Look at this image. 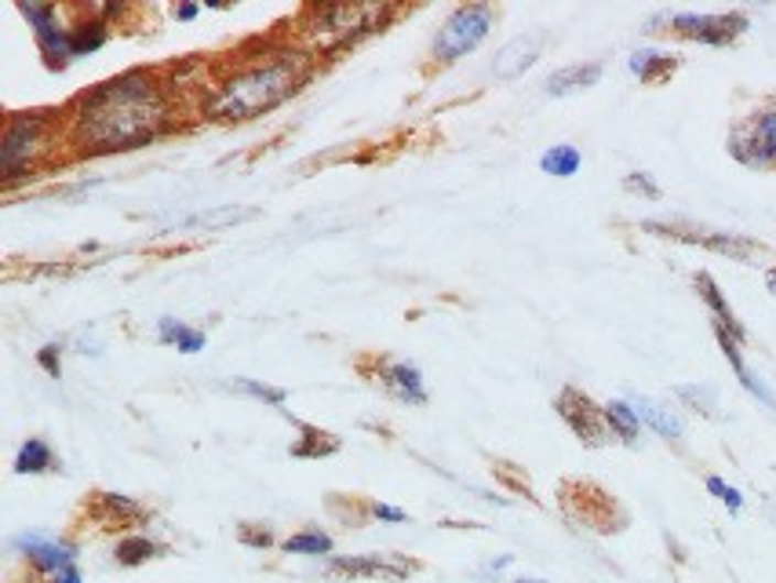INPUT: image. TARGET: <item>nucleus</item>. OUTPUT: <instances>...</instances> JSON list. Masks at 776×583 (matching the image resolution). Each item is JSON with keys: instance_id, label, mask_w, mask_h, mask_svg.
<instances>
[{"instance_id": "obj_1", "label": "nucleus", "mask_w": 776, "mask_h": 583, "mask_svg": "<svg viewBox=\"0 0 776 583\" xmlns=\"http://www.w3.org/2000/svg\"><path fill=\"white\" fill-rule=\"evenodd\" d=\"M66 142L77 158L142 150L175 128L172 85L153 69H125L66 106Z\"/></svg>"}, {"instance_id": "obj_2", "label": "nucleus", "mask_w": 776, "mask_h": 583, "mask_svg": "<svg viewBox=\"0 0 776 583\" xmlns=\"http://www.w3.org/2000/svg\"><path fill=\"white\" fill-rule=\"evenodd\" d=\"M314 63L317 58L303 52L300 44H284L259 58H245L234 74H226L216 85L205 114L212 121L226 125L256 121V117L289 102L292 95H300L310 74H314Z\"/></svg>"}, {"instance_id": "obj_3", "label": "nucleus", "mask_w": 776, "mask_h": 583, "mask_svg": "<svg viewBox=\"0 0 776 583\" xmlns=\"http://www.w3.org/2000/svg\"><path fill=\"white\" fill-rule=\"evenodd\" d=\"M390 19H394L390 4H310L295 30H300L303 52L317 58L373 37Z\"/></svg>"}, {"instance_id": "obj_4", "label": "nucleus", "mask_w": 776, "mask_h": 583, "mask_svg": "<svg viewBox=\"0 0 776 583\" xmlns=\"http://www.w3.org/2000/svg\"><path fill=\"white\" fill-rule=\"evenodd\" d=\"M63 128H66V117L52 110L8 117L4 139H0V180H4V190H15L19 183L33 180L41 161L55 150Z\"/></svg>"}, {"instance_id": "obj_5", "label": "nucleus", "mask_w": 776, "mask_h": 583, "mask_svg": "<svg viewBox=\"0 0 776 583\" xmlns=\"http://www.w3.org/2000/svg\"><path fill=\"white\" fill-rule=\"evenodd\" d=\"M744 11H660L646 22V33H675L678 41L730 47L747 33Z\"/></svg>"}, {"instance_id": "obj_6", "label": "nucleus", "mask_w": 776, "mask_h": 583, "mask_svg": "<svg viewBox=\"0 0 776 583\" xmlns=\"http://www.w3.org/2000/svg\"><path fill=\"white\" fill-rule=\"evenodd\" d=\"M496 26V8L493 4H460L456 11H449V19L441 22L438 37L431 44L434 63L452 66L460 63L463 55H471L477 44H482Z\"/></svg>"}, {"instance_id": "obj_7", "label": "nucleus", "mask_w": 776, "mask_h": 583, "mask_svg": "<svg viewBox=\"0 0 776 583\" xmlns=\"http://www.w3.org/2000/svg\"><path fill=\"white\" fill-rule=\"evenodd\" d=\"M730 158L751 172H773L776 169V102L758 106L755 114L740 117L730 128Z\"/></svg>"}, {"instance_id": "obj_8", "label": "nucleus", "mask_w": 776, "mask_h": 583, "mask_svg": "<svg viewBox=\"0 0 776 583\" xmlns=\"http://www.w3.org/2000/svg\"><path fill=\"white\" fill-rule=\"evenodd\" d=\"M642 230L656 234V237H671V241H682V245H700L708 252H719V256H730L736 263H751V259L766 256V245H758L755 237H744V234H725V230H703V226H692V223H667V219H646Z\"/></svg>"}, {"instance_id": "obj_9", "label": "nucleus", "mask_w": 776, "mask_h": 583, "mask_svg": "<svg viewBox=\"0 0 776 583\" xmlns=\"http://www.w3.org/2000/svg\"><path fill=\"white\" fill-rule=\"evenodd\" d=\"M554 412L565 420L569 431L576 434L588 449H602L613 442V431H608V423H605V409L588 395V390L561 387L554 398Z\"/></svg>"}, {"instance_id": "obj_10", "label": "nucleus", "mask_w": 776, "mask_h": 583, "mask_svg": "<svg viewBox=\"0 0 776 583\" xmlns=\"http://www.w3.org/2000/svg\"><path fill=\"white\" fill-rule=\"evenodd\" d=\"M19 15L30 22L44 66L63 74V69L74 63V52H69V26H63V11L55 4H19Z\"/></svg>"}, {"instance_id": "obj_11", "label": "nucleus", "mask_w": 776, "mask_h": 583, "mask_svg": "<svg viewBox=\"0 0 776 583\" xmlns=\"http://www.w3.org/2000/svg\"><path fill=\"white\" fill-rule=\"evenodd\" d=\"M328 573L346 580H409L420 565L405 554H332Z\"/></svg>"}, {"instance_id": "obj_12", "label": "nucleus", "mask_w": 776, "mask_h": 583, "mask_svg": "<svg viewBox=\"0 0 776 583\" xmlns=\"http://www.w3.org/2000/svg\"><path fill=\"white\" fill-rule=\"evenodd\" d=\"M11 547L33 565V573H41L47 580L69 565H77V543L47 537V532H22V537L11 540Z\"/></svg>"}, {"instance_id": "obj_13", "label": "nucleus", "mask_w": 776, "mask_h": 583, "mask_svg": "<svg viewBox=\"0 0 776 583\" xmlns=\"http://www.w3.org/2000/svg\"><path fill=\"white\" fill-rule=\"evenodd\" d=\"M379 384L384 390L401 404H427V384H423V373L416 368L412 361H390L384 358L379 361Z\"/></svg>"}, {"instance_id": "obj_14", "label": "nucleus", "mask_w": 776, "mask_h": 583, "mask_svg": "<svg viewBox=\"0 0 776 583\" xmlns=\"http://www.w3.org/2000/svg\"><path fill=\"white\" fill-rule=\"evenodd\" d=\"M692 289H697V292H700V300L708 303V311H711V328H725V332H730V336H736L740 343L747 339V328L740 325L736 311L730 306V300H725V292L719 289V281H714L708 270H700L697 278H692Z\"/></svg>"}, {"instance_id": "obj_15", "label": "nucleus", "mask_w": 776, "mask_h": 583, "mask_svg": "<svg viewBox=\"0 0 776 583\" xmlns=\"http://www.w3.org/2000/svg\"><path fill=\"white\" fill-rule=\"evenodd\" d=\"M714 339H719V347H722V354H725V361H730V368L736 373L740 387H744L751 398H758L762 404H766V409H776V395H773L766 384H762L755 373H751L747 361H744V343H740L736 336H730L725 328H714Z\"/></svg>"}, {"instance_id": "obj_16", "label": "nucleus", "mask_w": 776, "mask_h": 583, "mask_svg": "<svg viewBox=\"0 0 776 583\" xmlns=\"http://www.w3.org/2000/svg\"><path fill=\"white\" fill-rule=\"evenodd\" d=\"M540 47H543V37L540 33H529V37H515L510 44H504L493 58V74L499 80H515L521 77L525 69L536 66V58H540Z\"/></svg>"}, {"instance_id": "obj_17", "label": "nucleus", "mask_w": 776, "mask_h": 583, "mask_svg": "<svg viewBox=\"0 0 776 583\" xmlns=\"http://www.w3.org/2000/svg\"><path fill=\"white\" fill-rule=\"evenodd\" d=\"M605 66L602 63H572V66H561L554 69L551 77L543 80V91L551 95V99H569V95H580L594 88L602 80Z\"/></svg>"}, {"instance_id": "obj_18", "label": "nucleus", "mask_w": 776, "mask_h": 583, "mask_svg": "<svg viewBox=\"0 0 776 583\" xmlns=\"http://www.w3.org/2000/svg\"><path fill=\"white\" fill-rule=\"evenodd\" d=\"M678 66H682V55L660 52V47H638V52L627 55V69L642 85H664V80L675 77Z\"/></svg>"}, {"instance_id": "obj_19", "label": "nucleus", "mask_w": 776, "mask_h": 583, "mask_svg": "<svg viewBox=\"0 0 776 583\" xmlns=\"http://www.w3.org/2000/svg\"><path fill=\"white\" fill-rule=\"evenodd\" d=\"M627 401L635 404V412H638L642 427H649L653 434L667 438V442H682V420H678V415H675L671 409H664L660 401L642 398V395H630Z\"/></svg>"}, {"instance_id": "obj_20", "label": "nucleus", "mask_w": 776, "mask_h": 583, "mask_svg": "<svg viewBox=\"0 0 776 583\" xmlns=\"http://www.w3.org/2000/svg\"><path fill=\"white\" fill-rule=\"evenodd\" d=\"M106 44H110V22H103L99 15H91V11L69 26V52H74V58L103 52Z\"/></svg>"}, {"instance_id": "obj_21", "label": "nucleus", "mask_w": 776, "mask_h": 583, "mask_svg": "<svg viewBox=\"0 0 776 583\" xmlns=\"http://www.w3.org/2000/svg\"><path fill=\"white\" fill-rule=\"evenodd\" d=\"M58 456L44 438H26L15 452V474H55Z\"/></svg>"}, {"instance_id": "obj_22", "label": "nucleus", "mask_w": 776, "mask_h": 583, "mask_svg": "<svg viewBox=\"0 0 776 583\" xmlns=\"http://www.w3.org/2000/svg\"><path fill=\"white\" fill-rule=\"evenodd\" d=\"M602 409H605V423H608V431H613V438L635 445L642 434V420H638L635 404H630L627 398H613V401H605Z\"/></svg>"}, {"instance_id": "obj_23", "label": "nucleus", "mask_w": 776, "mask_h": 583, "mask_svg": "<svg viewBox=\"0 0 776 583\" xmlns=\"http://www.w3.org/2000/svg\"><path fill=\"white\" fill-rule=\"evenodd\" d=\"M248 219H256V208L223 205V208H212V212H194V216L179 219L175 226H186V230H219V226H234V223H248Z\"/></svg>"}, {"instance_id": "obj_24", "label": "nucleus", "mask_w": 776, "mask_h": 583, "mask_svg": "<svg viewBox=\"0 0 776 583\" xmlns=\"http://www.w3.org/2000/svg\"><path fill=\"white\" fill-rule=\"evenodd\" d=\"M158 554H161V547L153 543L147 532H131V537H121V540H117V547H114L117 565H125V569L147 565V562H153Z\"/></svg>"}, {"instance_id": "obj_25", "label": "nucleus", "mask_w": 776, "mask_h": 583, "mask_svg": "<svg viewBox=\"0 0 776 583\" xmlns=\"http://www.w3.org/2000/svg\"><path fill=\"white\" fill-rule=\"evenodd\" d=\"M580 169H583V153L572 147V142H558V147L543 150V158H540V172L554 175V180H572Z\"/></svg>"}, {"instance_id": "obj_26", "label": "nucleus", "mask_w": 776, "mask_h": 583, "mask_svg": "<svg viewBox=\"0 0 776 583\" xmlns=\"http://www.w3.org/2000/svg\"><path fill=\"white\" fill-rule=\"evenodd\" d=\"M281 551L284 554H303V558H332L336 543L325 529H300L292 532L289 540H281Z\"/></svg>"}, {"instance_id": "obj_27", "label": "nucleus", "mask_w": 776, "mask_h": 583, "mask_svg": "<svg viewBox=\"0 0 776 583\" xmlns=\"http://www.w3.org/2000/svg\"><path fill=\"white\" fill-rule=\"evenodd\" d=\"M300 431H303V438H300V442H292V456L321 460V456H332V452L340 449V438L336 434H325V431H317V427H306V423H300Z\"/></svg>"}, {"instance_id": "obj_28", "label": "nucleus", "mask_w": 776, "mask_h": 583, "mask_svg": "<svg viewBox=\"0 0 776 583\" xmlns=\"http://www.w3.org/2000/svg\"><path fill=\"white\" fill-rule=\"evenodd\" d=\"M230 390H237V395H245V398L267 401L273 409H281V404L289 401V390L284 387H270V384H259V379H245V376L230 379Z\"/></svg>"}, {"instance_id": "obj_29", "label": "nucleus", "mask_w": 776, "mask_h": 583, "mask_svg": "<svg viewBox=\"0 0 776 583\" xmlns=\"http://www.w3.org/2000/svg\"><path fill=\"white\" fill-rule=\"evenodd\" d=\"M99 507L110 515L117 526L121 521H136V518H147V510H142V504H136V499H128L121 493H99Z\"/></svg>"}, {"instance_id": "obj_30", "label": "nucleus", "mask_w": 776, "mask_h": 583, "mask_svg": "<svg viewBox=\"0 0 776 583\" xmlns=\"http://www.w3.org/2000/svg\"><path fill=\"white\" fill-rule=\"evenodd\" d=\"M675 395L689 401L692 409L703 415H711L714 409H719V395H714V387H708V384H682V387H675Z\"/></svg>"}, {"instance_id": "obj_31", "label": "nucleus", "mask_w": 776, "mask_h": 583, "mask_svg": "<svg viewBox=\"0 0 776 583\" xmlns=\"http://www.w3.org/2000/svg\"><path fill=\"white\" fill-rule=\"evenodd\" d=\"M703 485H708V493L719 499V504L730 510V515H740V510H744V493H740L736 485H730L725 478H719V474H708V482H703Z\"/></svg>"}, {"instance_id": "obj_32", "label": "nucleus", "mask_w": 776, "mask_h": 583, "mask_svg": "<svg viewBox=\"0 0 776 583\" xmlns=\"http://www.w3.org/2000/svg\"><path fill=\"white\" fill-rule=\"evenodd\" d=\"M237 540L245 547H252V551H270L278 537H273L270 526H256V521H245V526H237Z\"/></svg>"}, {"instance_id": "obj_33", "label": "nucleus", "mask_w": 776, "mask_h": 583, "mask_svg": "<svg viewBox=\"0 0 776 583\" xmlns=\"http://www.w3.org/2000/svg\"><path fill=\"white\" fill-rule=\"evenodd\" d=\"M624 190H627V194H635V197L660 201V186H656V180H653L649 172H630V175H624Z\"/></svg>"}, {"instance_id": "obj_34", "label": "nucleus", "mask_w": 776, "mask_h": 583, "mask_svg": "<svg viewBox=\"0 0 776 583\" xmlns=\"http://www.w3.org/2000/svg\"><path fill=\"white\" fill-rule=\"evenodd\" d=\"M37 365H41L52 379L63 376V343H47V347H41V350H37Z\"/></svg>"}, {"instance_id": "obj_35", "label": "nucleus", "mask_w": 776, "mask_h": 583, "mask_svg": "<svg viewBox=\"0 0 776 583\" xmlns=\"http://www.w3.org/2000/svg\"><path fill=\"white\" fill-rule=\"evenodd\" d=\"M205 347H208V336L201 328H190V325L179 332V339H175V350L179 354H201Z\"/></svg>"}, {"instance_id": "obj_36", "label": "nucleus", "mask_w": 776, "mask_h": 583, "mask_svg": "<svg viewBox=\"0 0 776 583\" xmlns=\"http://www.w3.org/2000/svg\"><path fill=\"white\" fill-rule=\"evenodd\" d=\"M368 515H373L376 521H387V526H401V521L409 518L401 507H394V504H379V499H376V504H368Z\"/></svg>"}, {"instance_id": "obj_37", "label": "nucleus", "mask_w": 776, "mask_h": 583, "mask_svg": "<svg viewBox=\"0 0 776 583\" xmlns=\"http://www.w3.org/2000/svg\"><path fill=\"white\" fill-rule=\"evenodd\" d=\"M183 328H186L183 321L161 317V321H158V343H164V347H175V339H179V332H183Z\"/></svg>"}, {"instance_id": "obj_38", "label": "nucleus", "mask_w": 776, "mask_h": 583, "mask_svg": "<svg viewBox=\"0 0 776 583\" xmlns=\"http://www.w3.org/2000/svg\"><path fill=\"white\" fill-rule=\"evenodd\" d=\"M510 565H515V554H499V558H493V562H485L482 569H477V580H496Z\"/></svg>"}, {"instance_id": "obj_39", "label": "nucleus", "mask_w": 776, "mask_h": 583, "mask_svg": "<svg viewBox=\"0 0 776 583\" xmlns=\"http://www.w3.org/2000/svg\"><path fill=\"white\" fill-rule=\"evenodd\" d=\"M172 15H175L179 22H194V19L201 15V4H175Z\"/></svg>"}, {"instance_id": "obj_40", "label": "nucleus", "mask_w": 776, "mask_h": 583, "mask_svg": "<svg viewBox=\"0 0 776 583\" xmlns=\"http://www.w3.org/2000/svg\"><path fill=\"white\" fill-rule=\"evenodd\" d=\"M47 583H85V576H80L77 565H69V569H63V573H55Z\"/></svg>"}, {"instance_id": "obj_41", "label": "nucleus", "mask_w": 776, "mask_h": 583, "mask_svg": "<svg viewBox=\"0 0 776 583\" xmlns=\"http://www.w3.org/2000/svg\"><path fill=\"white\" fill-rule=\"evenodd\" d=\"M766 289L776 295V267H769V270H766Z\"/></svg>"}, {"instance_id": "obj_42", "label": "nucleus", "mask_w": 776, "mask_h": 583, "mask_svg": "<svg viewBox=\"0 0 776 583\" xmlns=\"http://www.w3.org/2000/svg\"><path fill=\"white\" fill-rule=\"evenodd\" d=\"M515 583H547V580H536V576H521V580H515Z\"/></svg>"}]
</instances>
